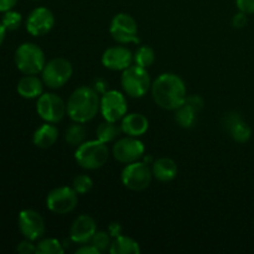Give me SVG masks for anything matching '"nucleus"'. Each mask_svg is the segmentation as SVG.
Returning a JSON list of instances; mask_svg holds the SVG:
<instances>
[{"mask_svg": "<svg viewBox=\"0 0 254 254\" xmlns=\"http://www.w3.org/2000/svg\"><path fill=\"white\" fill-rule=\"evenodd\" d=\"M151 96L156 106L165 111H176L186 101V84L180 76L175 73H161L151 83Z\"/></svg>", "mask_w": 254, "mask_h": 254, "instance_id": "nucleus-1", "label": "nucleus"}, {"mask_svg": "<svg viewBox=\"0 0 254 254\" xmlns=\"http://www.w3.org/2000/svg\"><path fill=\"white\" fill-rule=\"evenodd\" d=\"M98 92L88 86L78 87L72 92L67 101V116L73 122L87 123L98 114L101 109V98Z\"/></svg>", "mask_w": 254, "mask_h": 254, "instance_id": "nucleus-2", "label": "nucleus"}, {"mask_svg": "<svg viewBox=\"0 0 254 254\" xmlns=\"http://www.w3.org/2000/svg\"><path fill=\"white\" fill-rule=\"evenodd\" d=\"M109 158V149L106 143L98 140H88L77 148L74 159L81 168L86 170H97L106 165Z\"/></svg>", "mask_w": 254, "mask_h": 254, "instance_id": "nucleus-3", "label": "nucleus"}, {"mask_svg": "<svg viewBox=\"0 0 254 254\" xmlns=\"http://www.w3.org/2000/svg\"><path fill=\"white\" fill-rule=\"evenodd\" d=\"M15 64L24 74H39L46 64L44 51L32 42L21 44L15 51Z\"/></svg>", "mask_w": 254, "mask_h": 254, "instance_id": "nucleus-4", "label": "nucleus"}, {"mask_svg": "<svg viewBox=\"0 0 254 254\" xmlns=\"http://www.w3.org/2000/svg\"><path fill=\"white\" fill-rule=\"evenodd\" d=\"M121 84L124 93L131 98H141L151 88V79L148 69L131 64L124 69L121 77Z\"/></svg>", "mask_w": 254, "mask_h": 254, "instance_id": "nucleus-5", "label": "nucleus"}, {"mask_svg": "<svg viewBox=\"0 0 254 254\" xmlns=\"http://www.w3.org/2000/svg\"><path fill=\"white\" fill-rule=\"evenodd\" d=\"M73 73L72 64L64 57H55L46 62L41 71V79L45 86L51 89H59L64 87Z\"/></svg>", "mask_w": 254, "mask_h": 254, "instance_id": "nucleus-6", "label": "nucleus"}, {"mask_svg": "<svg viewBox=\"0 0 254 254\" xmlns=\"http://www.w3.org/2000/svg\"><path fill=\"white\" fill-rule=\"evenodd\" d=\"M122 183L131 191H143L149 188L153 180V171L145 161H134L127 164L122 171Z\"/></svg>", "mask_w": 254, "mask_h": 254, "instance_id": "nucleus-7", "label": "nucleus"}, {"mask_svg": "<svg viewBox=\"0 0 254 254\" xmlns=\"http://www.w3.org/2000/svg\"><path fill=\"white\" fill-rule=\"evenodd\" d=\"M109 32L114 41L121 45L138 44V24L131 15L119 12L112 19Z\"/></svg>", "mask_w": 254, "mask_h": 254, "instance_id": "nucleus-8", "label": "nucleus"}, {"mask_svg": "<svg viewBox=\"0 0 254 254\" xmlns=\"http://www.w3.org/2000/svg\"><path fill=\"white\" fill-rule=\"evenodd\" d=\"M37 114L47 123H59L67 114V104L55 93H42L37 98Z\"/></svg>", "mask_w": 254, "mask_h": 254, "instance_id": "nucleus-9", "label": "nucleus"}, {"mask_svg": "<svg viewBox=\"0 0 254 254\" xmlns=\"http://www.w3.org/2000/svg\"><path fill=\"white\" fill-rule=\"evenodd\" d=\"M78 203V193L73 188L60 186L49 192L46 197V206L56 215H66L72 212Z\"/></svg>", "mask_w": 254, "mask_h": 254, "instance_id": "nucleus-10", "label": "nucleus"}, {"mask_svg": "<svg viewBox=\"0 0 254 254\" xmlns=\"http://www.w3.org/2000/svg\"><path fill=\"white\" fill-rule=\"evenodd\" d=\"M99 112L103 116L104 121L119 122L128 113L127 98L122 92L112 89L107 91L101 97V109Z\"/></svg>", "mask_w": 254, "mask_h": 254, "instance_id": "nucleus-11", "label": "nucleus"}, {"mask_svg": "<svg viewBox=\"0 0 254 254\" xmlns=\"http://www.w3.org/2000/svg\"><path fill=\"white\" fill-rule=\"evenodd\" d=\"M114 159L122 164H130L134 161L141 160L145 153V146L143 141L135 136H126L121 138L114 143L112 149Z\"/></svg>", "mask_w": 254, "mask_h": 254, "instance_id": "nucleus-12", "label": "nucleus"}, {"mask_svg": "<svg viewBox=\"0 0 254 254\" xmlns=\"http://www.w3.org/2000/svg\"><path fill=\"white\" fill-rule=\"evenodd\" d=\"M19 230L26 240L37 241L45 235V221L35 210H22L19 213Z\"/></svg>", "mask_w": 254, "mask_h": 254, "instance_id": "nucleus-13", "label": "nucleus"}, {"mask_svg": "<svg viewBox=\"0 0 254 254\" xmlns=\"http://www.w3.org/2000/svg\"><path fill=\"white\" fill-rule=\"evenodd\" d=\"M55 26V15L50 9L44 6L36 7L26 19V30L32 36H44Z\"/></svg>", "mask_w": 254, "mask_h": 254, "instance_id": "nucleus-14", "label": "nucleus"}, {"mask_svg": "<svg viewBox=\"0 0 254 254\" xmlns=\"http://www.w3.org/2000/svg\"><path fill=\"white\" fill-rule=\"evenodd\" d=\"M134 62V55L126 46H112L102 55V64L111 71H124Z\"/></svg>", "mask_w": 254, "mask_h": 254, "instance_id": "nucleus-15", "label": "nucleus"}, {"mask_svg": "<svg viewBox=\"0 0 254 254\" xmlns=\"http://www.w3.org/2000/svg\"><path fill=\"white\" fill-rule=\"evenodd\" d=\"M97 232V223L89 215H81L73 221L69 230V238L73 243L84 245L91 242L92 237Z\"/></svg>", "mask_w": 254, "mask_h": 254, "instance_id": "nucleus-16", "label": "nucleus"}, {"mask_svg": "<svg viewBox=\"0 0 254 254\" xmlns=\"http://www.w3.org/2000/svg\"><path fill=\"white\" fill-rule=\"evenodd\" d=\"M223 126L237 143H246L252 136V129L237 112H231L223 119Z\"/></svg>", "mask_w": 254, "mask_h": 254, "instance_id": "nucleus-17", "label": "nucleus"}, {"mask_svg": "<svg viewBox=\"0 0 254 254\" xmlns=\"http://www.w3.org/2000/svg\"><path fill=\"white\" fill-rule=\"evenodd\" d=\"M121 128L122 131L127 135L139 138L148 131L149 121L144 114L127 113L122 119Z\"/></svg>", "mask_w": 254, "mask_h": 254, "instance_id": "nucleus-18", "label": "nucleus"}, {"mask_svg": "<svg viewBox=\"0 0 254 254\" xmlns=\"http://www.w3.org/2000/svg\"><path fill=\"white\" fill-rule=\"evenodd\" d=\"M44 81L40 79L36 74H25L19 81L16 91L19 96L25 99L39 98L44 92Z\"/></svg>", "mask_w": 254, "mask_h": 254, "instance_id": "nucleus-19", "label": "nucleus"}, {"mask_svg": "<svg viewBox=\"0 0 254 254\" xmlns=\"http://www.w3.org/2000/svg\"><path fill=\"white\" fill-rule=\"evenodd\" d=\"M151 165L153 176L161 183H169L178 175V165L170 158H159Z\"/></svg>", "mask_w": 254, "mask_h": 254, "instance_id": "nucleus-20", "label": "nucleus"}, {"mask_svg": "<svg viewBox=\"0 0 254 254\" xmlns=\"http://www.w3.org/2000/svg\"><path fill=\"white\" fill-rule=\"evenodd\" d=\"M59 139V129L54 123H44L35 130L32 141L37 148L49 149Z\"/></svg>", "mask_w": 254, "mask_h": 254, "instance_id": "nucleus-21", "label": "nucleus"}, {"mask_svg": "<svg viewBox=\"0 0 254 254\" xmlns=\"http://www.w3.org/2000/svg\"><path fill=\"white\" fill-rule=\"evenodd\" d=\"M109 253L112 254H139L140 253V246L128 236H118L112 241Z\"/></svg>", "mask_w": 254, "mask_h": 254, "instance_id": "nucleus-22", "label": "nucleus"}, {"mask_svg": "<svg viewBox=\"0 0 254 254\" xmlns=\"http://www.w3.org/2000/svg\"><path fill=\"white\" fill-rule=\"evenodd\" d=\"M121 133H123V131H122L121 126L119 127L117 126V122H109V121L102 122L96 130L97 139L103 141V143L106 144L116 140Z\"/></svg>", "mask_w": 254, "mask_h": 254, "instance_id": "nucleus-23", "label": "nucleus"}, {"mask_svg": "<svg viewBox=\"0 0 254 254\" xmlns=\"http://www.w3.org/2000/svg\"><path fill=\"white\" fill-rule=\"evenodd\" d=\"M86 128L82 126V123L73 122V123L66 129L64 140H66V143L68 144V145L78 148L81 144H83L84 141H86Z\"/></svg>", "mask_w": 254, "mask_h": 254, "instance_id": "nucleus-24", "label": "nucleus"}, {"mask_svg": "<svg viewBox=\"0 0 254 254\" xmlns=\"http://www.w3.org/2000/svg\"><path fill=\"white\" fill-rule=\"evenodd\" d=\"M196 113H197V112H196L195 109H192L191 107H189L188 104L184 103L180 108L176 109L175 121L178 122V124L181 128H192L196 124V121H197Z\"/></svg>", "mask_w": 254, "mask_h": 254, "instance_id": "nucleus-25", "label": "nucleus"}, {"mask_svg": "<svg viewBox=\"0 0 254 254\" xmlns=\"http://www.w3.org/2000/svg\"><path fill=\"white\" fill-rule=\"evenodd\" d=\"M154 62H155V51L153 47L148 46V45L140 46L134 54V64L136 66L148 69L149 67L153 66Z\"/></svg>", "mask_w": 254, "mask_h": 254, "instance_id": "nucleus-26", "label": "nucleus"}, {"mask_svg": "<svg viewBox=\"0 0 254 254\" xmlns=\"http://www.w3.org/2000/svg\"><path fill=\"white\" fill-rule=\"evenodd\" d=\"M64 248L56 238H45L36 243L37 254H64Z\"/></svg>", "mask_w": 254, "mask_h": 254, "instance_id": "nucleus-27", "label": "nucleus"}, {"mask_svg": "<svg viewBox=\"0 0 254 254\" xmlns=\"http://www.w3.org/2000/svg\"><path fill=\"white\" fill-rule=\"evenodd\" d=\"M21 14L12 9L9 10V11H5L1 17V24L4 25L6 31H15V30H17L21 26Z\"/></svg>", "mask_w": 254, "mask_h": 254, "instance_id": "nucleus-28", "label": "nucleus"}, {"mask_svg": "<svg viewBox=\"0 0 254 254\" xmlns=\"http://www.w3.org/2000/svg\"><path fill=\"white\" fill-rule=\"evenodd\" d=\"M89 243L93 245L99 251V253H104L111 248V235H109L108 231H97Z\"/></svg>", "mask_w": 254, "mask_h": 254, "instance_id": "nucleus-29", "label": "nucleus"}, {"mask_svg": "<svg viewBox=\"0 0 254 254\" xmlns=\"http://www.w3.org/2000/svg\"><path fill=\"white\" fill-rule=\"evenodd\" d=\"M72 188H73V190L78 195H86L93 188V180L88 175L81 174V175H77L73 179V181H72Z\"/></svg>", "mask_w": 254, "mask_h": 254, "instance_id": "nucleus-30", "label": "nucleus"}, {"mask_svg": "<svg viewBox=\"0 0 254 254\" xmlns=\"http://www.w3.org/2000/svg\"><path fill=\"white\" fill-rule=\"evenodd\" d=\"M16 251L20 254H32L36 253V245H34V241H30L25 238L24 241L17 245Z\"/></svg>", "mask_w": 254, "mask_h": 254, "instance_id": "nucleus-31", "label": "nucleus"}, {"mask_svg": "<svg viewBox=\"0 0 254 254\" xmlns=\"http://www.w3.org/2000/svg\"><path fill=\"white\" fill-rule=\"evenodd\" d=\"M185 104H188L189 107H191L192 109H195L196 112H200L203 108V99L200 96H188L186 97Z\"/></svg>", "mask_w": 254, "mask_h": 254, "instance_id": "nucleus-32", "label": "nucleus"}, {"mask_svg": "<svg viewBox=\"0 0 254 254\" xmlns=\"http://www.w3.org/2000/svg\"><path fill=\"white\" fill-rule=\"evenodd\" d=\"M236 4L240 11L245 14H254V0H236Z\"/></svg>", "mask_w": 254, "mask_h": 254, "instance_id": "nucleus-33", "label": "nucleus"}, {"mask_svg": "<svg viewBox=\"0 0 254 254\" xmlns=\"http://www.w3.org/2000/svg\"><path fill=\"white\" fill-rule=\"evenodd\" d=\"M247 22H248L247 14H245V12L242 11L237 12V14L232 17V25L233 27H236V29H243V27L247 25Z\"/></svg>", "mask_w": 254, "mask_h": 254, "instance_id": "nucleus-34", "label": "nucleus"}, {"mask_svg": "<svg viewBox=\"0 0 254 254\" xmlns=\"http://www.w3.org/2000/svg\"><path fill=\"white\" fill-rule=\"evenodd\" d=\"M76 254H99V251L93 245L84 243V245H82V247H79L76 251Z\"/></svg>", "mask_w": 254, "mask_h": 254, "instance_id": "nucleus-35", "label": "nucleus"}, {"mask_svg": "<svg viewBox=\"0 0 254 254\" xmlns=\"http://www.w3.org/2000/svg\"><path fill=\"white\" fill-rule=\"evenodd\" d=\"M108 232H109V235H111V237H113V238L118 237V236L122 235V226L119 225L118 222L111 223L108 227Z\"/></svg>", "mask_w": 254, "mask_h": 254, "instance_id": "nucleus-36", "label": "nucleus"}, {"mask_svg": "<svg viewBox=\"0 0 254 254\" xmlns=\"http://www.w3.org/2000/svg\"><path fill=\"white\" fill-rule=\"evenodd\" d=\"M17 0H0V12H5L11 10L16 5Z\"/></svg>", "mask_w": 254, "mask_h": 254, "instance_id": "nucleus-37", "label": "nucleus"}, {"mask_svg": "<svg viewBox=\"0 0 254 254\" xmlns=\"http://www.w3.org/2000/svg\"><path fill=\"white\" fill-rule=\"evenodd\" d=\"M107 83H106V81H103V79H97L96 81V87H94V89H96L97 92H98V93H101V94H104L107 92Z\"/></svg>", "mask_w": 254, "mask_h": 254, "instance_id": "nucleus-38", "label": "nucleus"}, {"mask_svg": "<svg viewBox=\"0 0 254 254\" xmlns=\"http://www.w3.org/2000/svg\"><path fill=\"white\" fill-rule=\"evenodd\" d=\"M5 35H6V29H5L4 25H2L1 21H0V46H1L2 42H4Z\"/></svg>", "mask_w": 254, "mask_h": 254, "instance_id": "nucleus-39", "label": "nucleus"}]
</instances>
